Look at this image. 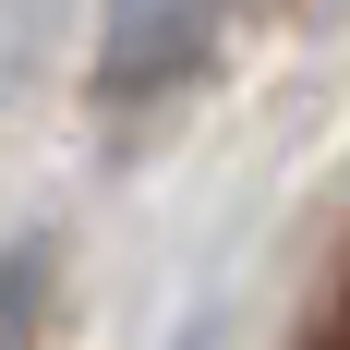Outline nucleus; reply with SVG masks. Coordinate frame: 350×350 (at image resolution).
I'll return each mask as SVG.
<instances>
[{
	"label": "nucleus",
	"mask_w": 350,
	"mask_h": 350,
	"mask_svg": "<svg viewBox=\"0 0 350 350\" xmlns=\"http://www.w3.org/2000/svg\"><path fill=\"white\" fill-rule=\"evenodd\" d=\"M36 314H49V242H12L0 254V350H25Z\"/></svg>",
	"instance_id": "2"
},
{
	"label": "nucleus",
	"mask_w": 350,
	"mask_h": 350,
	"mask_svg": "<svg viewBox=\"0 0 350 350\" xmlns=\"http://www.w3.org/2000/svg\"><path fill=\"white\" fill-rule=\"evenodd\" d=\"M217 25H230V0H109L97 85L109 97H170V85H193L217 61Z\"/></svg>",
	"instance_id": "1"
}]
</instances>
